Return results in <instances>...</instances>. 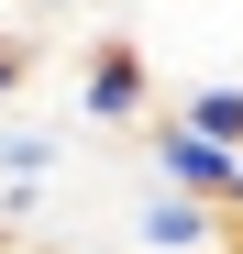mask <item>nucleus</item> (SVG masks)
I'll list each match as a JSON object with an SVG mask.
<instances>
[{
  "label": "nucleus",
  "mask_w": 243,
  "mask_h": 254,
  "mask_svg": "<svg viewBox=\"0 0 243 254\" xmlns=\"http://www.w3.org/2000/svg\"><path fill=\"white\" fill-rule=\"evenodd\" d=\"M144 133H155V188H188V199H232V177H243V155H232V144L188 133V122H166V111H155Z\"/></svg>",
  "instance_id": "3"
},
{
  "label": "nucleus",
  "mask_w": 243,
  "mask_h": 254,
  "mask_svg": "<svg viewBox=\"0 0 243 254\" xmlns=\"http://www.w3.org/2000/svg\"><path fill=\"white\" fill-rule=\"evenodd\" d=\"M166 100H155V77L133 45H89L77 56V122H155Z\"/></svg>",
  "instance_id": "2"
},
{
  "label": "nucleus",
  "mask_w": 243,
  "mask_h": 254,
  "mask_svg": "<svg viewBox=\"0 0 243 254\" xmlns=\"http://www.w3.org/2000/svg\"><path fill=\"white\" fill-rule=\"evenodd\" d=\"M166 122H188V133H210V144L243 155V77H199V89H177Z\"/></svg>",
  "instance_id": "4"
},
{
  "label": "nucleus",
  "mask_w": 243,
  "mask_h": 254,
  "mask_svg": "<svg viewBox=\"0 0 243 254\" xmlns=\"http://www.w3.org/2000/svg\"><path fill=\"white\" fill-rule=\"evenodd\" d=\"M22 66H33V45H11V33H0V100L22 89Z\"/></svg>",
  "instance_id": "6"
},
{
  "label": "nucleus",
  "mask_w": 243,
  "mask_h": 254,
  "mask_svg": "<svg viewBox=\"0 0 243 254\" xmlns=\"http://www.w3.org/2000/svg\"><path fill=\"white\" fill-rule=\"evenodd\" d=\"M133 243L144 254H243V221L221 199H188V188H155L133 210Z\"/></svg>",
  "instance_id": "1"
},
{
  "label": "nucleus",
  "mask_w": 243,
  "mask_h": 254,
  "mask_svg": "<svg viewBox=\"0 0 243 254\" xmlns=\"http://www.w3.org/2000/svg\"><path fill=\"white\" fill-rule=\"evenodd\" d=\"M33 11H77V0H33Z\"/></svg>",
  "instance_id": "7"
},
{
  "label": "nucleus",
  "mask_w": 243,
  "mask_h": 254,
  "mask_svg": "<svg viewBox=\"0 0 243 254\" xmlns=\"http://www.w3.org/2000/svg\"><path fill=\"white\" fill-rule=\"evenodd\" d=\"M56 166V133H33V122H0V188H33Z\"/></svg>",
  "instance_id": "5"
}]
</instances>
